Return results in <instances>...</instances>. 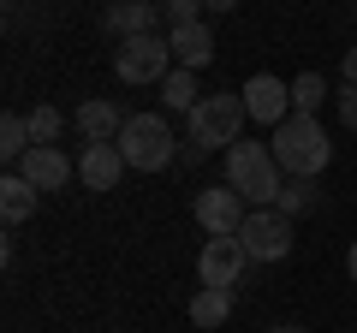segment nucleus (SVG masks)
Segmentation results:
<instances>
[{
    "instance_id": "obj_1",
    "label": "nucleus",
    "mask_w": 357,
    "mask_h": 333,
    "mask_svg": "<svg viewBox=\"0 0 357 333\" xmlns=\"http://www.w3.org/2000/svg\"><path fill=\"white\" fill-rule=\"evenodd\" d=\"M268 149H274V161H280L286 179H316L321 166L333 161V143H328V131H321L316 114H292L286 125H274Z\"/></svg>"
},
{
    "instance_id": "obj_2",
    "label": "nucleus",
    "mask_w": 357,
    "mask_h": 333,
    "mask_svg": "<svg viewBox=\"0 0 357 333\" xmlns=\"http://www.w3.org/2000/svg\"><path fill=\"white\" fill-rule=\"evenodd\" d=\"M227 185H232L250 208H274L286 173H280V161H274L268 143H244V137H238V143L227 149Z\"/></svg>"
},
{
    "instance_id": "obj_3",
    "label": "nucleus",
    "mask_w": 357,
    "mask_h": 333,
    "mask_svg": "<svg viewBox=\"0 0 357 333\" xmlns=\"http://www.w3.org/2000/svg\"><path fill=\"white\" fill-rule=\"evenodd\" d=\"M244 119H250V107H244V90H215L203 95V102L191 107V119H185V143H197V149H232L244 131Z\"/></svg>"
},
{
    "instance_id": "obj_4",
    "label": "nucleus",
    "mask_w": 357,
    "mask_h": 333,
    "mask_svg": "<svg viewBox=\"0 0 357 333\" xmlns=\"http://www.w3.org/2000/svg\"><path fill=\"white\" fill-rule=\"evenodd\" d=\"M114 143H119V155H126V166H137V173H161L178 155V137H173V125H167V114H131Z\"/></svg>"
},
{
    "instance_id": "obj_5",
    "label": "nucleus",
    "mask_w": 357,
    "mask_h": 333,
    "mask_svg": "<svg viewBox=\"0 0 357 333\" xmlns=\"http://www.w3.org/2000/svg\"><path fill=\"white\" fill-rule=\"evenodd\" d=\"M173 72V42L161 36V30H149V36H126V42H114V77L119 84H155L161 90V77Z\"/></svg>"
},
{
    "instance_id": "obj_6",
    "label": "nucleus",
    "mask_w": 357,
    "mask_h": 333,
    "mask_svg": "<svg viewBox=\"0 0 357 333\" xmlns=\"http://www.w3.org/2000/svg\"><path fill=\"white\" fill-rule=\"evenodd\" d=\"M238 244H244V256H250V262H286V256H292V244H298L292 215H280V208H250L244 226H238Z\"/></svg>"
},
{
    "instance_id": "obj_7",
    "label": "nucleus",
    "mask_w": 357,
    "mask_h": 333,
    "mask_svg": "<svg viewBox=\"0 0 357 333\" xmlns=\"http://www.w3.org/2000/svg\"><path fill=\"white\" fill-rule=\"evenodd\" d=\"M191 215H197V226H203L208 238H238V226H244V215H250V203H244L232 185H208V191H197Z\"/></svg>"
},
{
    "instance_id": "obj_8",
    "label": "nucleus",
    "mask_w": 357,
    "mask_h": 333,
    "mask_svg": "<svg viewBox=\"0 0 357 333\" xmlns=\"http://www.w3.org/2000/svg\"><path fill=\"white\" fill-rule=\"evenodd\" d=\"M244 107H250V119L256 125H286L292 119V84L286 77H274V72H256V77H244Z\"/></svg>"
},
{
    "instance_id": "obj_9",
    "label": "nucleus",
    "mask_w": 357,
    "mask_h": 333,
    "mask_svg": "<svg viewBox=\"0 0 357 333\" xmlns=\"http://www.w3.org/2000/svg\"><path fill=\"white\" fill-rule=\"evenodd\" d=\"M244 268H250V256H244L238 238H208L203 256H197V280L203 286H238Z\"/></svg>"
},
{
    "instance_id": "obj_10",
    "label": "nucleus",
    "mask_w": 357,
    "mask_h": 333,
    "mask_svg": "<svg viewBox=\"0 0 357 333\" xmlns=\"http://www.w3.org/2000/svg\"><path fill=\"white\" fill-rule=\"evenodd\" d=\"M102 30L114 42L149 36V30H161V0H107L102 6Z\"/></svg>"
},
{
    "instance_id": "obj_11",
    "label": "nucleus",
    "mask_w": 357,
    "mask_h": 333,
    "mask_svg": "<svg viewBox=\"0 0 357 333\" xmlns=\"http://www.w3.org/2000/svg\"><path fill=\"white\" fill-rule=\"evenodd\" d=\"M18 173H24L36 191H66V185L77 179V161L60 149V143H36V149L24 155V166H18Z\"/></svg>"
},
{
    "instance_id": "obj_12",
    "label": "nucleus",
    "mask_w": 357,
    "mask_h": 333,
    "mask_svg": "<svg viewBox=\"0 0 357 333\" xmlns=\"http://www.w3.org/2000/svg\"><path fill=\"white\" fill-rule=\"evenodd\" d=\"M77 179H84V191H114V185L126 179V155H119V143H84V155H77Z\"/></svg>"
},
{
    "instance_id": "obj_13",
    "label": "nucleus",
    "mask_w": 357,
    "mask_h": 333,
    "mask_svg": "<svg viewBox=\"0 0 357 333\" xmlns=\"http://www.w3.org/2000/svg\"><path fill=\"white\" fill-rule=\"evenodd\" d=\"M167 42H173V60L191 65V72H203V65L215 60V30H208V18H197V24H173Z\"/></svg>"
},
{
    "instance_id": "obj_14",
    "label": "nucleus",
    "mask_w": 357,
    "mask_h": 333,
    "mask_svg": "<svg viewBox=\"0 0 357 333\" xmlns=\"http://www.w3.org/2000/svg\"><path fill=\"white\" fill-rule=\"evenodd\" d=\"M126 107L119 102H107V95H96V102H84L77 107V131H84V143H114L119 131H126Z\"/></svg>"
},
{
    "instance_id": "obj_15",
    "label": "nucleus",
    "mask_w": 357,
    "mask_h": 333,
    "mask_svg": "<svg viewBox=\"0 0 357 333\" xmlns=\"http://www.w3.org/2000/svg\"><path fill=\"white\" fill-rule=\"evenodd\" d=\"M36 185L24 179V173H6V179H0V220H6V226H24L30 215H36Z\"/></svg>"
},
{
    "instance_id": "obj_16",
    "label": "nucleus",
    "mask_w": 357,
    "mask_h": 333,
    "mask_svg": "<svg viewBox=\"0 0 357 333\" xmlns=\"http://www.w3.org/2000/svg\"><path fill=\"white\" fill-rule=\"evenodd\" d=\"M238 309V286H203L191 297V321L197 327H227V316Z\"/></svg>"
},
{
    "instance_id": "obj_17",
    "label": "nucleus",
    "mask_w": 357,
    "mask_h": 333,
    "mask_svg": "<svg viewBox=\"0 0 357 333\" xmlns=\"http://www.w3.org/2000/svg\"><path fill=\"white\" fill-rule=\"evenodd\" d=\"M197 102H203V90H197V72H191V65H173V72L161 77V107H167V114H185V119H191Z\"/></svg>"
},
{
    "instance_id": "obj_18",
    "label": "nucleus",
    "mask_w": 357,
    "mask_h": 333,
    "mask_svg": "<svg viewBox=\"0 0 357 333\" xmlns=\"http://www.w3.org/2000/svg\"><path fill=\"white\" fill-rule=\"evenodd\" d=\"M30 149H36V137H30V119H24V114H6V119H0V161H6V173H18Z\"/></svg>"
},
{
    "instance_id": "obj_19",
    "label": "nucleus",
    "mask_w": 357,
    "mask_h": 333,
    "mask_svg": "<svg viewBox=\"0 0 357 333\" xmlns=\"http://www.w3.org/2000/svg\"><path fill=\"white\" fill-rule=\"evenodd\" d=\"M274 208L280 215H310V208H321V191H316V179H286L280 185V196H274Z\"/></svg>"
},
{
    "instance_id": "obj_20",
    "label": "nucleus",
    "mask_w": 357,
    "mask_h": 333,
    "mask_svg": "<svg viewBox=\"0 0 357 333\" xmlns=\"http://www.w3.org/2000/svg\"><path fill=\"white\" fill-rule=\"evenodd\" d=\"M321 95H333L328 84H321V72H298L292 77V114H316Z\"/></svg>"
},
{
    "instance_id": "obj_21",
    "label": "nucleus",
    "mask_w": 357,
    "mask_h": 333,
    "mask_svg": "<svg viewBox=\"0 0 357 333\" xmlns=\"http://www.w3.org/2000/svg\"><path fill=\"white\" fill-rule=\"evenodd\" d=\"M30 137H36V143H60V131H66V114H60V107H48V102H42V107H30Z\"/></svg>"
},
{
    "instance_id": "obj_22",
    "label": "nucleus",
    "mask_w": 357,
    "mask_h": 333,
    "mask_svg": "<svg viewBox=\"0 0 357 333\" xmlns=\"http://www.w3.org/2000/svg\"><path fill=\"white\" fill-rule=\"evenodd\" d=\"M203 13H208V0H161V18H167V30H173V24H197Z\"/></svg>"
},
{
    "instance_id": "obj_23",
    "label": "nucleus",
    "mask_w": 357,
    "mask_h": 333,
    "mask_svg": "<svg viewBox=\"0 0 357 333\" xmlns=\"http://www.w3.org/2000/svg\"><path fill=\"white\" fill-rule=\"evenodd\" d=\"M333 107H340L345 131H357V84H340V90H333Z\"/></svg>"
},
{
    "instance_id": "obj_24",
    "label": "nucleus",
    "mask_w": 357,
    "mask_h": 333,
    "mask_svg": "<svg viewBox=\"0 0 357 333\" xmlns=\"http://www.w3.org/2000/svg\"><path fill=\"white\" fill-rule=\"evenodd\" d=\"M340 72H345V84H357V42L345 48V65H340Z\"/></svg>"
},
{
    "instance_id": "obj_25",
    "label": "nucleus",
    "mask_w": 357,
    "mask_h": 333,
    "mask_svg": "<svg viewBox=\"0 0 357 333\" xmlns=\"http://www.w3.org/2000/svg\"><path fill=\"white\" fill-rule=\"evenodd\" d=\"M345 274H351V286H357V238H351V250H345Z\"/></svg>"
},
{
    "instance_id": "obj_26",
    "label": "nucleus",
    "mask_w": 357,
    "mask_h": 333,
    "mask_svg": "<svg viewBox=\"0 0 357 333\" xmlns=\"http://www.w3.org/2000/svg\"><path fill=\"white\" fill-rule=\"evenodd\" d=\"M208 13H238V0H208Z\"/></svg>"
},
{
    "instance_id": "obj_27",
    "label": "nucleus",
    "mask_w": 357,
    "mask_h": 333,
    "mask_svg": "<svg viewBox=\"0 0 357 333\" xmlns=\"http://www.w3.org/2000/svg\"><path fill=\"white\" fill-rule=\"evenodd\" d=\"M262 333H304L298 321H280V327H262Z\"/></svg>"
},
{
    "instance_id": "obj_28",
    "label": "nucleus",
    "mask_w": 357,
    "mask_h": 333,
    "mask_svg": "<svg viewBox=\"0 0 357 333\" xmlns=\"http://www.w3.org/2000/svg\"><path fill=\"white\" fill-rule=\"evenodd\" d=\"M351 18H357V0H351Z\"/></svg>"
}]
</instances>
